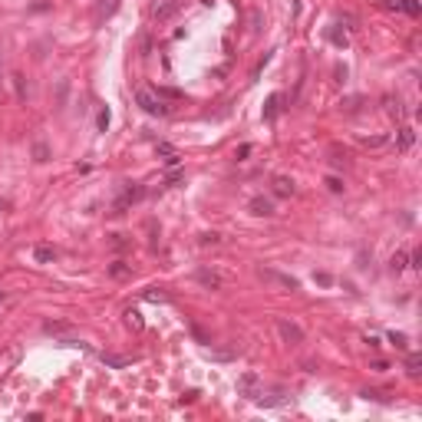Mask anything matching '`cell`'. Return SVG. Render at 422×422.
<instances>
[{
	"mask_svg": "<svg viewBox=\"0 0 422 422\" xmlns=\"http://www.w3.org/2000/svg\"><path fill=\"white\" fill-rule=\"evenodd\" d=\"M135 102H139V109H142L145 116H168V112H172V106H168L165 99H158L152 89H135Z\"/></svg>",
	"mask_w": 422,
	"mask_h": 422,
	"instance_id": "1",
	"label": "cell"
},
{
	"mask_svg": "<svg viewBox=\"0 0 422 422\" xmlns=\"http://www.w3.org/2000/svg\"><path fill=\"white\" fill-rule=\"evenodd\" d=\"M257 277L264 280V284H274V287H284V290H300V280L290 277V274H280V271H274V267H257Z\"/></svg>",
	"mask_w": 422,
	"mask_h": 422,
	"instance_id": "2",
	"label": "cell"
},
{
	"mask_svg": "<svg viewBox=\"0 0 422 422\" xmlns=\"http://www.w3.org/2000/svg\"><path fill=\"white\" fill-rule=\"evenodd\" d=\"M274 327H277V336H280L287 346L303 343V330H300V323L287 320V317H277V320H274Z\"/></svg>",
	"mask_w": 422,
	"mask_h": 422,
	"instance_id": "3",
	"label": "cell"
},
{
	"mask_svg": "<svg viewBox=\"0 0 422 422\" xmlns=\"http://www.w3.org/2000/svg\"><path fill=\"white\" fill-rule=\"evenodd\" d=\"M142 195H145V188L142 185H125L122 188V195L112 201V214H122L125 208H132L135 201H142Z\"/></svg>",
	"mask_w": 422,
	"mask_h": 422,
	"instance_id": "4",
	"label": "cell"
},
{
	"mask_svg": "<svg viewBox=\"0 0 422 422\" xmlns=\"http://www.w3.org/2000/svg\"><path fill=\"white\" fill-rule=\"evenodd\" d=\"M238 396H244V399H257V396H261V376H257L254 369L241 373V379H238Z\"/></svg>",
	"mask_w": 422,
	"mask_h": 422,
	"instance_id": "5",
	"label": "cell"
},
{
	"mask_svg": "<svg viewBox=\"0 0 422 422\" xmlns=\"http://www.w3.org/2000/svg\"><path fill=\"white\" fill-rule=\"evenodd\" d=\"M195 280H198L201 287H208V290H221L224 287V274L214 271V267H198V271H195Z\"/></svg>",
	"mask_w": 422,
	"mask_h": 422,
	"instance_id": "6",
	"label": "cell"
},
{
	"mask_svg": "<svg viewBox=\"0 0 422 422\" xmlns=\"http://www.w3.org/2000/svg\"><path fill=\"white\" fill-rule=\"evenodd\" d=\"M181 7H185V0H158L155 10H152V17H155L158 23H165V20H172V17H175Z\"/></svg>",
	"mask_w": 422,
	"mask_h": 422,
	"instance_id": "7",
	"label": "cell"
},
{
	"mask_svg": "<svg viewBox=\"0 0 422 422\" xmlns=\"http://www.w3.org/2000/svg\"><path fill=\"white\" fill-rule=\"evenodd\" d=\"M155 152L162 155V162H165V168H178V165H181V155H178V149H175V145H168V142H158V145H155Z\"/></svg>",
	"mask_w": 422,
	"mask_h": 422,
	"instance_id": "8",
	"label": "cell"
},
{
	"mask_svg": "<svg viewBox=\"0 0 422 422\" xmlns=\"http://www.w3.org/2000/svg\"><path fill=\"white\" fill-rule=\"evenodd\" d=\"M271 188H274V195H277V198H290V195L297 191V185H294V178H287V175H274Z\"/></svg>",
	"mask_w": 422,
	"mask_h": 422,
	"instance_id": "9",
	"label": "cell"
},
{
	"mask_svg": "<svg viewBox=\"0 0 422 422\" xmlns=\"http://www.w3.org/2000/svg\"><path fill=\"white\" fill-rule=\"evenodd\" d=\"M247 208H251V214L271 218V214H274V201H271V198H264V195H254V198L247 201Z\"/></svg>",
	"mask_w": 422,
	"mask_h": 422,
	"instance_id": "10",
	"label": "cell"
},
{
	"mask_svg": "<svg viewBox=\"0 0 422 422\" xmlns=\"http://www.w3.org/2000/svg\"><path fill=\"white\" fill-rule=\"evenodd\" d=\"M254 402H257V406H264V409H274V406H284V402H290V396L284 392V389H274L271 396H264V392H261Z\"/></svg>",
	"mask_w": 422,
	"mask_h": 422,
	"instance_id": "11",
	"label": "cell"
},
{
	"mask_svg": "<svg viewBox=\"0 0 422 422\" xmlns=\"http://www.w3.org/2000/svg\"><path fill=\"white\" fill-rule=\"evenodd\" d=\"M99 360L106 363L109 369H125V366H132V360L135 356H116V353H99Z\"/></svg>",
	"mask_w": 422,
	"mask_h": 422,
	"instance_id": "12",
	"label": "cell"
},
{
	"mask_svg": "<svg viewBox=\"0 0 422 422\" xmlns=\"http://www.w3.org/2000/svg\"><path fill=\"white\" fill-rule=\"evenodd\" d=\"M152 92H155L158 99H165V102H181L185 99V92H181V89H172V86H155Z\"/></svg>",
	"mask_w": 422,
	"mask_h": 422,
	"instance_id": "13",
	"label": "cell"
},
{
	"mask_svg": "<svg viewBox=\"0 0 422 422\" xmlns=\"http://www.w3.org/2000/svg\"><path fill=\"white\" fill-rule=\"evenodd\" d=\"M53 257H56V247H50V244H36L33 247V261L36 264H50Z\"/></svg>",
	"mask_w": 422,
	"mask_h": 422,
	"instance_id": "14",
	"label": "cell"
},
{
	"mask_svg": "<svg viewBox=\"0 0 422 422\" xmlns=\"http://www.w3.org/2000/svg\"><path fill=\"white\" fill-rule=\"evenodd\" d=\"M277 112H280V92H271V96H267V106H264V119L267 122L277 119Z\"/></svg>",
	"mask_w": 422,
	"mask_h": 422,
	"instance_id": "15",
	"label": "cell"
},
{
	"mask_svg": "<svg viewBox=\"0 0 422 422\" xmlns=\"http://www.w3.org/2000/svg\"><path fill=\"white\" fill-rule=\"evenodd\" d=\"M109 277H116V280L132 277V264H125V261H116V264H109Z\"/></svg>",
	"mask_w": 422,
	"mask_h": 422,
	"instance_id": "16",
	"label": "cell"
},
{
	"mask_svg": "<svg viewBox=\"0 0 422 422\" xmlns=\"http://www.w3.org/2000/svg\"><path fill=\"white\" fill-rule=\"evenodd\" d=\"M142 300H149V303H168L172 297H168V294H165L162 287H149V290L142 294Z\"/></svg>",
	"mask_w": 422,
	"mask_h": 422,
	"instance_id": "17",
	"label": "cell"
},
{
	"mask_svg": "<svg viewBox=\"0 0 422 422\" xmlns=\"http://www.w3.org/2000/svg\"><path fill=\"white\" fill-rule=\"evenodd\" d=\"M406 373H409L412 379L422 373V353H409V356H406Z\"/></svg>",
	"mask_w": 422,
	"mask_h": 422,
	"instance_id": "18",
	"label": "cell"
},
{
	"mask_svg": "<svg viewBox=\"0 0 422 422\" xmlns=\"http://www.w3.org/2000/svg\"><path fill=\"white\" fill-rule=\"evenodd\" d=\"M412 142H416V132H412L409 125H402V129H399V152H409Z\"/></svg>",
	"mask_w": 422,
	"mask_h": 422,
	"instance_id": "19",
	"label": "cell"
},
{
	"mask_svg": "<svg viewBox=\"0 0 422 422\" xmlns=\"http://www.w3.org/2000/svg\"><path fill=\"white\" fill-rule=\"evenodd\" d=\"M238 353H241V350H205V356H208V360H218V363H224V360H234Z\"/></svg>",
	"mask_w": 422,
	"mask_h": 422,
	"instance_id": "20",
	"label": "cell"
},
{
	"mask_svg": "<svg viewBox=\"0 0 422 422\" xmlns=\"http://www.w3.org/2000/svg\"><path fill=\"white\" fill-rule=\"evenodd\" d=\"M389 267H392L396 274H399V271H406V267H409V257H406V251H396V254H392V261H389Z\"/></svg>",
	"mask_w": 422,
	"mask_h": 422,
	"instance_id": "21",
	"label": "cell"
},
{
	"mask_svg": "<svg viewBox=\"0 0 422 422\" xmlns=\"http://www.w3.org/2000/svg\"><path fill=\"white\" fill-rule=\"evenodd\" d=\"M125 323H129L132 330H142V327H145V320H142V313H139V310H125Z\"/></svg>",
	"mask_w": 422,
	"mask_h": 422,
	"instance_id": "22",
	"label": "cell"
},
{
	"mask_svg": "<svg viewBox=\"0 0 422 422\" xmlns=\"http://www.w3.org/2000/svg\"><path fill=\"white\" fill-rule=\"evenodd\" d=\"M50 158V145L46 142H33V162H46Z\"/></svg>",
	"mask_w": 422,
	"mask_h": 422,
	"instance_id": "23",
	"label": "cell"
},
{
	"mask_svg": "<svg viewBox=\"0 0 422 422\" xmlns=\"http://www.w3.org/2000/svg\"><path fill=\"white\" fill-rule=\"evenodd\" d=\"M43 330H46V333H66V330H69V323H60V320H46V323H43Z\"/></svg>",
	"mask_w": 422,
	"mask_h": 422,
	"instance_id": "24",
	"label": "cell"
},
{
	"mask_svg": "<svg viewBox=\"0 0 422 422\" xmlns=\"http://www.w3.org/2000/svg\"><path fill=\"white\" fill-rule=\"evenodd\" d=\"M13 86H17V99H27V79H23V73H13Z\"/></svg>",
	"mask_w": 422,
	"mask_h": 422,
	"instance_id": "25",
	"label": "cell"
},
{
	"mask_svg": "<svg viewBox=\"0 0 422 422\" xmlns=\"http://www.w3.org/2000/svg\"><path fill=\"white\" fill-rule=\"evenodd\" d=\"M389 343H396V350H409V340H406V333H389Z\"/></svg>",
	"mask_w": 422,
	"mask_h": 422,
	"instance_id": "26",
	"label": "cell"
},
{
	"mask_svg": "<svg viewBox=\"0 0 422 422\" xmlns=\"http://www.w3.org/2000/svg\"><path fill=\"white\" fill-rule=\"evenodd\" d=\"M402 13H409V17H419V13H422L419 0H406V7H402Z\"/></svg>",
	"mask_w": 422,
	"mask_h": 422,
	"instance_id": "27",
	"label": "cell"
},
{
	"mask_svg": "<svg viewBox=\"0 0 422 422\" xmlns=\"http://www.w3.org/2000/svg\"><path fill=\"white\" fill-rule=\"evenodd\" d=\"M327 188L333 191V195H343V181H340V178H333V175H330V178H327Z\"/></svg>",
	"mask_w": 422,
	"mask_h": 422,
	"instance_id": "28",
	"label": "cell"
},
{
	"mask_svg": "<svg viewBox=\"0 0 422 422\" xmlns=\"http://www.w3.org/2000/svg\"><path fill=\"white\" fill-rule=\"evenodd\" d=\"M379 3H383L386 10H402V7H406V0H379Z\"/></svg>",
	"mask_w": 422,
	"mask_h": 422,
	"instance_id": "29",
	"label": "cell"
},
{
	"mask_svg": "<svg viewBox=\"0 0 422 422\" xmlns=\"http://www.w3.org/2000/svg\"><path fill=\"white\" fill-rule=\"evenodd\" d=\"M247 155H251V145H247V142H244V145H238V152H234V158H238V162H244Z\"/></svg>",
	"mask_w": 422,
	"mask_h": 422,
	"instance_id": "30",
	"label": "cell"
},
{
	"mask_svg": "<svg viewBox=\"0 0 422 422\" xmlns=\"http://www.w3.org/2000/svg\"><path fill=\"white\" fill-rule=\"evenodd\" d=\"M175 181H181V172H178V168H168V175H165V185H175Z\"/></svg>",
	"mask_w": 422,
	"mask_h": 422,
	"instance_id": "31",
	"label": "cell"
},
{
	"mask_svg": "<svg viewBox=\"0 0 422 422\" xmlns=\"http://www.w3.org/2000/svg\"><path fill=\"white\" fill-rule=\"evenodd\" d=\"M109 129V109H99V132Z\"/></svg>",
	"mask_w": 422,
	"mask_h": 422,
	"instance_id": "32",
	"label": "cell"
},
{
	"mask_svg": "<svg viewBox=\"0 0 422 422\" xmlns=\"http://www.w3.org/2000/svg\"><path fill=\"white\" fill-rule=\"evenodd\" d=\"M112 247H116V251H122V247H129V241H125L122 234H112Z\"/></svg>",
	"mask_w": 422,
	"mask_h": 422,
	"instance_id": "33",
	"label": "cell"
},
{
	"mask_svg": "<svg viewBox=\"0 0 422 422\" xmlns=\"http://www.w3.org/2000/svg\"><path fill=\"white\" fill-rule=\"evenodd\" d=\"M218 241H221V234H201V244H218Z\"/></svg>",
	"mask_w": 422,
	"mask_h": 422,
	"instance_id": "34",
	"label": "cell"
},
{
	"mask_svg": "<svg viewBox=\"0 0 422 422\" xmlns=\"http://www.w3.org/2000/svg\"><path fill=\"white\" fill-rule=\"evenodd\" d=\"M191 333H195V340H198V343H211V340H208V336H205V333H201V327H191Z\"/></svg>",
	"mask_w": 422,
	"mask_h": 422,
	"instance_id": "35",
	"label": "cell"
},
{
	"mask_svg": "<svg viewBox=\"0 0 422 422\" xmlns=\"http://www.w3.org/2000/svg\"><path fill=\"white\" fill-rule=\"evenodd\" d=\"M386 142V135H373V139H363V145H383Z\"/></svg>",
	"mask_w": 422,
	"mask_h": 422,
	"instance_id": "36",
	"label": "cell"
},
{
	"mask_svg": "<svg viewBox=\"0 0 422 422\" xmlns=\"http://www.w3.org/2000/svg\"><path fill=\"white\" fill-rule=\"evenodd\" d=\"M3 208H7V201H3V198H0V211H3Z\"/></svg>",
	"mask_w": 422,
	"mask_h": 422,
	"instance_id": "37",
	"label": "cell"
}]
</instances>
